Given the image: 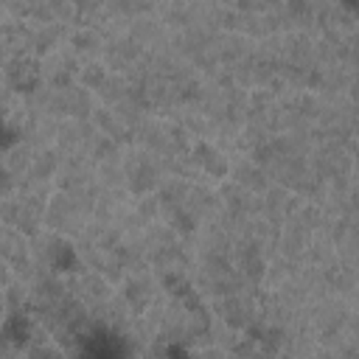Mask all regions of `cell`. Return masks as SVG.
Returning <instances> with one entry per match:
<instances>
[{"mask_svg": "<svg viewBox=\"0 0 359 359\" xmlns=\"http://www.w3.org/2000/svg\"><path fill=\"white\" fill-rule=\"evenodd\" d=\"M345 3V8H351L353 14H359V0H342Z\"/></svg>", "mask_w": 359, "mask_h": 359, "instance_id": "cell-1", "label": "cell"}]
</instances>
